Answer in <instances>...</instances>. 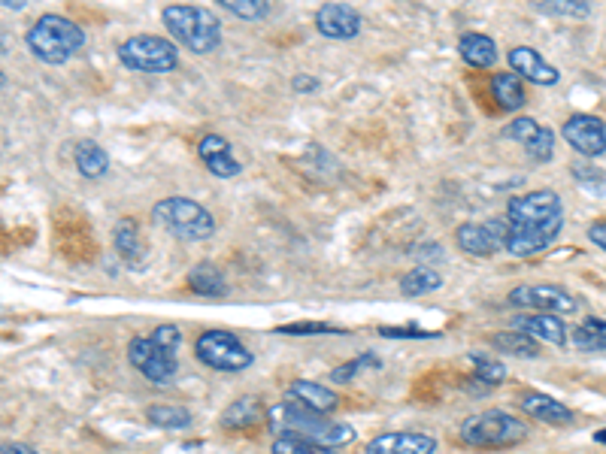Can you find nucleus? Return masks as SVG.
Masks as SVG:
<instances>
[{
    "label": "nucleus",
    "instance_id": "bb28decb",
    "mask_svg": "<svg viewBox=\"0 0 606 454\" xmlns=\"http://www.w3.org/2000/svg\"><path fill=\"white\" fill-rule=\"evenodd\" d=\"M491 346L503 355H516V358H537L540 349H537V339H531L528 333L522 330H503V333H494L491 336Z\"/></svg>",
    "mask_w": 606,
    "mask_h": 454
},
{
    "label": "nucleus",
    "instance_id": "c9c22d12",
    "mask_svg": "<svg viewBox=\"0 0 606 454\" xmlns=\"http://www.w3.org/2000/svg\"><path fill=\"white\" fill-rule=\"evenodd\" d=\"M149 339L158 349H164L167 355H179V349H182V330L176 324H158L149 333Z\"/></svg>",
    "mask_w": 606,
    "mask_h": 454
},
{
    "label": "nucleus",
    "instance_id": "0eeeda50",
    "mask_svg": "<svg viewBox=\"0 0 606 454\" xmlns=\"http://www.w3.org/2000/svg\"><path fill=\"white\" fill-rule=\"evenodd\" d=\"M119 61L137 73H170L179 67V49L167 37L137 34L119 46Z\"/></svg>",
    "mask_w": 606,
    "mask_h": 454
},
{
    "label": "nucleus",
    "instance_id": "a19ab883",
    "mask_svg": "<svg viewBox=\"0 0 606 454\" xmlns=\"http://www.w3.org/2000/svg\"><path fill=\"white\" fill-rule=\"evenodd\" d=\"M588 240H591L597 249L606 252V221H594V224L588 227Z\"/></svg>",
    "mask_w": 606,
    "mask_h": 454
},
{
    "label": "nucleus",
    "instance_id": "423d86ee",
    "mask_svg": "<svg viewBox=\"0 0 606 454\" xmlns=\"http://www.w3.org/2000/svg\"><path fill=\"white\" fill-rule=\"evenodd\" d=\"M194 355L197 361L219 370V373H243L255 364V355L243 346V339L234 336L231 330H207L197 336L194 343Z\"/></svg>",
    "mask_w": 606,
    "mask_h": 454
},
{
    "label": "nucleus",
    "instance_id": "a18cd8bd",
    "mask_svg": "<svg viewBox=\"0 0 606 454\" xmlns=\"http://www.w3.org/2000/svg\"><path fill=\"white\" fill-rule=\"evenodd\" d=\"M585 324H588V327H597V330H603V333H606V321H603V318H588Z\"/></svg>",
    "mask_w": 606,
    "mask_h": 454
},
{
    "label": "nucleus",
    "instance_id": "f8f14e48",
    "mask_svg": "<svg viewBox=\"0 0 606 454\" xmlns=\"http://www.w3.org/2000/svg\"><path fill=\"white\" fill-rule=\"evenodd\" d=\"M561 224H564V218L546 221V224H510L507 252L513 258H534L540 252H546L558 240Z\"/></svg>",
    "mask_w": 606,
    "mask_h": 454
},
{
    "label": "nucleus",
    "instance_id": "dca6fc26",
    "mask_svg": "<svg viewBox=\"0 0 606 454\" xmlns=\"http://www.w3.org/2000/svg\"><path fill=\"white\" fill-rule=\"evenodd\" d=\"M367 454H437V439L428 433H413V430H397V433H382L367 442Z\"/></svg>",
    "mask_w": 606,
    "mask_h": 454
},
{
    "label": "nucleus",
    "instance_id": "20e7f679",
    "mask_svg": "<svg viewBox=\"0 0 606 454\" xmlns=\"http://www.w3.org/2000/svg\"><path fill=\"white\" fill-rule=\"evenodd\" d=\"M152 221L176 240L204 243L216 234V218L191 197H164L152 209Z\"/></svg>",
    "mask_w": 606,
    "mask_h": 454
},
{
    "label": "nucleus",
    "instance_id": "5701e85b",
    "mask_svg": "<svg viewBox=\"0 0 606 454\" xmlns=\"http://www.w3.org/2000/svg\"><path fill=\"white\" fill-rule=\"evenodd\" d=\"M188 288H191L194 294H200V297H207V300L228 297V282H225L222 270L213 267V264H197V267H191V273H188Z\"/></svg>",
    "mask_w": 606,
    "mask_h": 454
},
{
    "label": "nucleus",
    "instance_id": "de8ad7c7",
    "mask_svg": "<svg viewBox=\"0 0 606 454\" xmlns=\"http://www.w3.org/2000/svg\"><path fill=\"white\" fill-rule=\"evenodd\" d=\"M7 52V40H4V31H0V55Z\"/></svg>",
    "mask_w": 606,
    "mask_h": 454
},
{
    "label": "nucleus",
    "instance_id": "c85d7f7f",
    "mask_svg": "<svg viewBox=\"0 0 606 454\" xmlns=\"http://www.w3.org/2000/svg\"><path fill=\"white\" fill-rule=\"evenodd\" d=\"M273 454H337V448L319 445L316 439L297 436V433H279L270 445Z\"/></svg>",
    "mask_w": 606,
    "mask_h": 454
},
{
    "label": "nucleus",
    "instance_id": "f704fd0d",
    "mask_svg": "<svg viewBox=\"0 0 606 454\" xmlns=\"http://www.w3.org/2000/svg\"><path fill=\"white\" fill-rule=\"evenodd\" d=\"M573 346L582 352H606V333L588 324H579L573 330Z\"/></svg>",
    "mask_w": 606,
    "mask_h": 454
},
{
    "label": "nucleus",
    "instance_id": "09e8293b",
    "mask_svg": "<svg viewBox=\"0 0 606 454\" xmlns=\"http://www.w3.org/2000/svg\"><path fill=\"white\" fill-rule=\"evenodd\" d=\"M4 85H7V76H4V73H0V88H4Z\"/></svg>",
    "mask_w": 606,
    "mask_h": 454
},
{
    "label": "nucleus",
    "instance_id": "72a5a7b5",
    "mask_svg": "<svg viewBox=\"0 0 606 454\" xmlns=\"http://www.w3.org/2000/svg\"><path fill=\"white\" fill-rule=\"evenodd\" d=\"M379 367V358L376 355H361V358H355V361H349V364H340V367H334V373H331V382H337V385H346V382H352L361 370H376Z\"/></svg>",
    "mask_w": 606,
    "mask_h": 454
},
{
    "label": "nucleus",
    "instance_id": "cd10ccee",
    "mask_svg": "<svg viewBox=\"0 0 606 454\" xmlns=\"http://www.w3.org/2000/svg\"><path fill=\"white\" fill-rule=\"evenodd\" d=\"M443 288V276L431 267H416L407 276H400V294L407 297H422V294H434Z\"/></svg>",
    "mask_w": 606,
    "mask_h": 454
},
{
    "label": "nucleus",
    "instance_id": "f03ea898",
    "mask_svg": "<svg viewBox=\"0 0 606 454\" xmlns=\"http://www.w3.org/2000/svg\"><path fill=\"white\" fill-rule=\"evenodd\" d=\"M161 22L173 34V40L194 55H210L222 46V25L210 10L191 4H170L164 7Z\"/></svg>",
    "mask_w": 606,
    "mask_h": 454
},
{
    "label": "nucleus",
    "instance_id": "ddd939ff",
    "mask_svg": "<svg viewBox=\"0 0 606 454\" xmlns=\"http://www.w3.org/2000/svg\"><path fill=\"white\" fill-rule=\"evenodd\" d=\"M561 137L570 143V149H576L579 155L591 161L606 152V125L597 116H585V112L570 116L561 128Z\"/></svg>",
    "mask_w": 606,
    "mask_h": 454
},
{
    "label": "nucleus",
    "instance_id": "37998d69",
    "mask_svg": "<svg viewBox=\"0 0 606 454\" xmlns=\"http://www.w3.org/2000/svg\"><path fill=\"white\" fill-rule=\"evenodd\" d=\"M294 88H297V91H316L319 82H316L313 76H294Z\"/></svg>",
    "mask_w": 606,
    "mask_h": 454
},
{
    "label": "nucleus",
    "instance_id": "58836bf2",
    "mask_svg": "<svg viewBox=\"0 0 606 454\" xmlns=\"http://www.w3.org/2000/svg\"><path fill=\"white\" fill-rule=\"evenodd\" d=\"M379 333L388 336V339H434L437 336V333H428V330H419V327H382Z\"/></svg>",
    "mask_w": 606,
    "mask_h": 454
},
{
    "label": "nucleus",
    "instance_id": "2eb2a0df",
    "mask_svg": "<svg viewBox=\"0 0 606 454\" xmlns=\"http://www.w3.org/2000/svg\"><path fill=\"white\" fill-rule=\"evenodd\" d=\"M507 61H510V70L522 79V82H534V85H546V88H552V85H558L561 82V70L555 67V64H549L537 49H531V46H516L510 55H507Z\"/></svg>",
    "mask_w": 606,
    "mask_h": 454
},
{
    "label": "nucleus",
    "instance_id": "a878e982",
    "mask_svg": "<svg viewBox=\"0 0 606 454\" xmlns=\"http://www.w3.org/2000/svg\"><path fill=\"white\" fill-rule=\"evenodd\" d=\"M76 170L85 179H104L110 173V155L100 149L97 143L85 140V143L76 146Z\"/></svg>",
    "mask_w": 606,
    "mask_h": 454
},
{
    "label": "nucleus",
    "instance_id": "393cba45",
    "mask_svg": "<svg viewBox=\"0 0 606 454\" xmlns=\"http://www.w3.org/2000/svg\"><path fill=\"white\" fill-rule=\"evenodd\" d=\"M491 94L500 103V109H507V112H516L525 106V85L513 70L491 76Z\"/></svg>",
    "mask_w": 606,
    "mask_h": 454
},
{
    "label": "nucleus",
    "instance_id": "1a4fd4ad",
    "mask_svg": "<svg viewBox=\"0 0 606 454\" xmlns=\"http://www.w3.org/2000/svg\"><path fill=\"white\" fill-rule=\"evenodd\" d=\"M128 361L137 373H143L152 385H170L179 373L176 355L158 349L149 336H134L128 346Z\"/></svg>",
    "mask_w": 606,
    "mask_h": 454
},
{
    "label": "nucleus",
    "instance_id": "4c0bfd02",
    "mask_svg": "<svg viewBox=\"0 0 606 454\" xmlns=\"http://www.w3.org/2000/svg\"><path fill=\"white\" fill-rule=\"evenodd\" d=\"M537 131H540V125H537L534 119L522 116V119H516V122H510L507 128H503V137L513 140V143H519V146H528Z\"/></svg>",
    "mask_w": 606,
    "mask_h": 454
},
{
    "label": "nucleus",
    "instance_id": "4468645a",
    "mask_svg": "<svg viewBox=\"0 0 606 454\" xmlns=\"http://www.w3.org/2000/svg\"><path fill=\"white\" fill-rule=\"evenodd\" d=\"M316 28L322 37L328 40H355L364 28V19L358 10H352L349 4H325L319 13H316Z\"/></svg>",
    "mask_w": 606,
    "mask_h": 454
},
{
    "label": "nucleus",
    "instance_id": "49530a36",
    "mask_svg": "<svg viewBox=\"0 0 606 454\" xmlns=\"http://www.w3.org/2000/svg\"><path fill=\"white\" fill-rule=\"evenodd\" d=\"M594 442H597V445H606V427L594 433Z\"/></svg>",
    "mask_w": 606,
    "mask_h": 454
},
{
    "label": "nucleus",
    "instance_id": "c03bdc74",
    "mask_svg": "<svg viewBox=\"0 0 606 454\" xmlns=\"http://www.w3.org/2000/svg\"><path fill=\"white\" fill-rule=\"evenodd\" d=\"M31 0H0V7H10V10H25Z\"/></svg>",
    "mask_w": 606,
    "mask_h": 454
},
{
    "label": "nucleus",
    "instance_id": "a211bd4d",
    "mask_svg": "<svg viewBox=\"0 0 606 454\" xmlns=\"http://www.w3.org/2000/svg\"><path fill=\"white\" fill-rule=\"evenodd\" d=\"M197 155H200V161L207 164V170H210L216 179H234V176L243 170L240 161H237L234 152H231V143H228L225 137H219V134H207L204 140H200Z\"/></svg>",
    "mask_w": 606,
    "mask_h": 454
},
{
    "label": "nucleus",
    "instance_id": "79ce46f5",
    "mask_svg": "<svg viewBox=\"0 0 606 454\" xmlns=\"http://www.w3.org/2000/svg\"><path fill=\"white\" fill-rule=\"evenodd\" d=\"M0 454H40V451L28 442H4L0 445Z\"/></svg>",
    "mask_w": 606,
    "mask_h": 454
},
{
    "label": "nucleus",
    "instance_id": "2f4dec72",
    "mask_svg": "<svg viewBox=\"0 0 606 454\" xmlns=\"http://www.w3.org/2000/svg\"><path fill=\"white\" fill-rule=\"evenodd\" d=\"M540 10L549 16H564V19H588L591 16L588 0H543Z\"/></svg>",
    "mask_w": 606,
    "mask_h": 454
},
{
    "label": "nucleus",
    "instance_id": "473e14b6",
    "mask_svg": "<svg viewBox=\"0 0 606 454\" xmlns=\"http://www.w3.org/2000/svg\"><path fill=\"white\" fill-rule=\"evenodd\" d=\"M473 361V376L485 385H500L507 379V367H503L497 358H488V355H470Z\"/></svg>",
    "mask_w": 606,
    "mask_h": 454
},
{
    "label": "nucleus",
    "instance_id": "9d476101",
    "mask_svg": "<svg viewBox=\"0 0 606 454\" xmlns=\"http://www.w3.org/2000/svg\"><path fill=\"white\" fill-rule=\"evenodd\" d=\"M564 218L561 197L555 191H528L522 197H513L507 203V221L510 224H546Z\"/></svg>",
    "mask_w": 606,
    "mask_h": 454
},
{
    "label": "nucleus",
    "instance_id": "7c9ffc66",
    "mask_svg": "<svg viewBox=\"0 0 606 454\" xmlns=\"http://www.w3.org/2000/svg\"><path fill=\"white\" fill-rule=\"evenodd\" d=\"M216 4L243 22H261L270 13V0H216Z\"/></svg>",
    "mask_w": 606,
    "mask_h": 454
},
{
    "label": "nucleus",
    "instance_id": "4be33fe9",
    "mask_svg": "<svg viewBox=\"0 0 606 454\" xmlns=\"http://www.w3.org/2000/svg\"><path fill=\"white\" fill-rule=\"evenodd\" d=\"M458 52H461V58H464L470 67H479V70L494 67L497 58H500L497 43H494L488 34H464L461 43H458Z\"/></svg>",
    "mask_w": 606,
    "mask_h": 454
},
{
    "label": "nucleus",
    "instance_id": "c756f323",
    "mask_svg": "<svg viewBox=\"0 0 606 454\" xmlns=\"http://www.w3.org/2000/svg\"><path fill=\"white\" fill-rule=\"evenodd\" d=\"M146 418H149V424H155L161 430H185L191 424V412L182 406H149Z\"/></svg>",
    "mask_w": 606,
    "mask_h": 454
},
{
    "label": "nucleus",
    "instance_id": "aec40b11",
    "mask_svg": "<svg viewBox=\"0 0 606 454\" xmlns=\"http://www.w3.org/2000/svg\"><path fill=\"white\" fill-rule=\"evenodd\" d=\"M113 246H116L119 258H122L128 267L140 270V267L146 264V243H143V234H140L137 221L122 218V221L116 224V231H113Z\"/></svg>",
    "mask_w": 606,
    "mask_h": 454
},
{
    "label": "nucleus",
    "instance_id": "f257e3e1",
    "mask_svg": "<svg viewBox=\"0 0 606 454\" xmlns=\"http://www.w3.org/2000/svg\"><path fill=\"white\" fill-rule=\"evenodd\" d=\"M267 424L270 430L279 436V433H297V436H307V439H316L319 445H328V448H343L349 442L358 439L355 427L352 424H343V421H328L325 415L319 412H310L303 409L291 400L273 406L267 412Z\"/></svg>",
    "mask_w": 606,
    "mask_h": 454
},
{
    "label": "nucleus",
    "instance_id": "f3484780",
    "mask_svg": "<svg viewBox=\"0 0 606 454\" xmlns=\"http://www.w3.org/2000/svg\"><path fill=\"white\" fill-rule=\"evenodd\" d=\"M516 330L528 333L537 343H549V346H564L567 343V324L561 321V315L552 312H522L513 318Z\"/></svg>",
    "mask_w": 606,
    "mask_h": 454
},
{
    "label": "nucleus",
    "instance_id": "39448f33",
    "mask_svg": "<svg viewBox=\"0 0 606 454\" xmlns=\"http://www.w3.org/2000/svg\"><path fill=\"white\" fill-rule=\"evenodd\" d=\"M458 436L473 448H510L528 436V424L503 409H488V412L470 415L461 424Z\"/></svg>",
    "mask_w": 606,
    "mask_h": 454
},
{
    "label": "nucleus",
    "instance_id": "9b49d317",
    "mask_svg": "<svg viewBox=\"0 0 606 454\" xmlns=\"http://www.w3.org/2000/svg\"><path fill=\"white\" fill-rule=\"evenodd\" d=\"M510 303L522 309H537V312H552V315H573L579 303L573 294H567L558 285H519L510 291Z\"/></svg>",
    "mask_w": 606,
    "mask_h": 454
},
{
    "label": "nucleus",
    "instance_id": "7ed1b4c3",
    "mask_svg": "<svg viewBox=\"0 0 606 454\" xmlns=\"http://www.w3.org/2000/svg\"><path fill=\"white\" fill-rule=\"evenodd\" d=\"M25 46L43 64H64V61H70V55L85 49V31L67 16L46 13L25 34Z\"/></svg>",
    "mask_w": 606,
    "mask_h": 454
},
{
    "label": "nucleus",
    "instance_id": "6e6552de",
    "mask_svg": "<svg viewBox=\"0 0 606 454\" xmlns=\"http://www.w3.org/2000/svg\"><path fill=\"white\" fill-rule=\"evenodd\" d=\"M507 237H510V221L507 218H488L482 224H461L455 243L464 255L470 258H491L494 252L507 249Z\"/></svg>",
    "mask_w": 606,
    "mask_h": 454
},
{
    "label": "nucleus",
    "instance_id": "412c9836",
    "mask_svg": "<svg viewBox=\"0 0 606 454\" xmlns=\"http://www.w3.org/2000/svg\"><path fill=\"white\" fill-rule=\"evenodd\" d=\"M522 412H525V415H531L534 421L555 424V427H564V424H570V421H573L570 406H564L561 400L546 397V394H525V397H522Z\"/></svg>",
    "mask_w": 606,
    "mask_h": 454
},
{
    "label": "nucleus",
    "instance_id": "b1692460",
    "mask_svg": "<svg viewBox=\"0 0 606 454\" xmlns=\"http://www.w3.org/2000/svg\"><path fill=\"white\" fill-rule=\"evenodd\" d=\"M258 421H264V406L258 397H240L222 412V427L225 430H249Z\"/></svg>",
    "mask_w": 606,
    "mask_h": 454
},
{
    "label": "nucleus",
    "instance_id": "ea45409f",
    "mask_svg": "<svg viewBox=\"0 0 606 454\" xmlns=\"http://www.w3.org/2000/svg\"><path fill=\"white\" fill-rule=\"evenodd\" d=\"M334 327L331 324H322V321H303V324H288V327H279V333H331Z\"/></svg>",
    "mask_w": 606,
    "mask_h": 454
},
{
    "label": "nucleus",
    "instance_id": "6ab92c4d",
    "mask_svg": "<svg viewBox=\"0 0 606 454\" xmlns=\"http://www.w3.org/2000/svg\"><path fill=\"white\" fill-rule=\"evenodd\" d=\"M285 397H288L291 403L303 406V409L319 412V415H331V412H337V406H340V397H337L331 388H325V385H319V382H307V379L291 382Z\"/></svg>",
    "mask_w": 606,
    "mask_h": 454
},
{
    "label": "nucleus",
    "instance_id": "e433bc0d",
    "mask_svg": "<svg viewBox=\"0 0 606 454\" xmlns=\"http://www.w3.org/2000/svg\"><path fill=\"white\" fill-rule=\"evenodd\" d=\"M525 152H528L534 161H552V155H555V131L540 125V131H537L534 140L525 146Z\"/></svg>",
    "mask_w": 606,
    "mask_h": 454
}]
</instances>
